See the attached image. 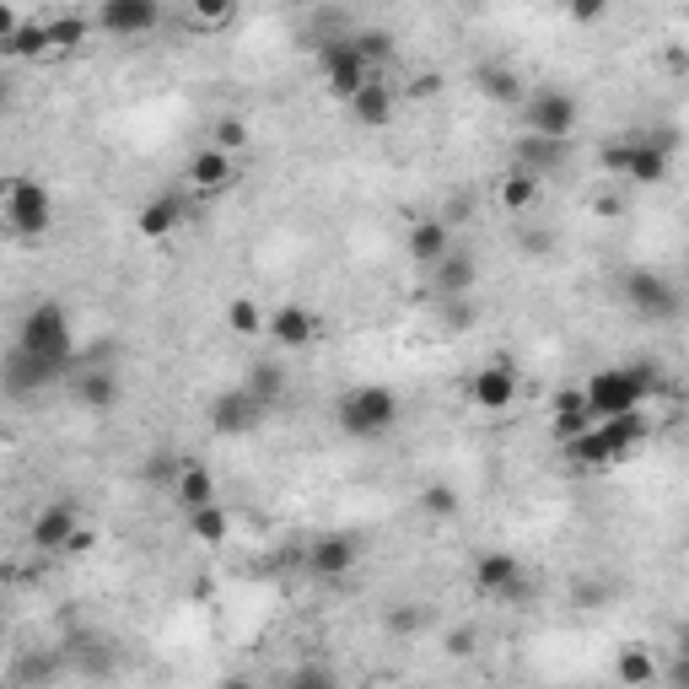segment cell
I'll list each match as a JSON object with an SVG mask.
<instances>
[{
  "label": "cell",
  "mask_w": 689,
  "mask_h": 689,
  "mask_svg": "<svg viewBox=\"0 0 689 689\" xmlns=\"http://www.w3.org/2000/svg\"><path fill=\"white\" fill-rule=\"evenodd\" d=\"M280 689H340V679L324 668V663H302V668H291L286 674V685Z\"/></svg>",
  "instance_id": "cell-36"
},
{
  "label": "cell",
  "mask_w": 689,
  "mask_h": 689,
  "mask_svg": "<svg viewBox=\"0 0 689 689\" xmlns=\"http://www.w3.org/2000/svg\"><path fill=\"white\" fill-rule=\"evenodd\" d=\"M71 394H76V404H82V410H113V404H119V383H113V372H108V366H82Z\"/></svg>",
  "instance_id": "cell-19"
},
{
  "label": "cell",
  "mask_w": 689,
  "mask_h": 689,
  "mask_svg": "<svg viewBox=\"0 0 689 689\" xmlns=\"http://www.w3.org/2000/svg\"><path fill=\"white\" fill-rule=\"evenodd\" d=\"M227 329L243 335V340H258V335L269 329V313L258 307L254 297H232V302H227Z\"/></svg>",
  "instance_id": "cell-28"
},
{
  "label": "cell",
  "mask_w": 689,
  "mask_h": 689,
  "mask_svg": "<svg viewBox=\"0 0 689 689\" xmlns=\"http://www.w3.org/2000/svg\"><path fill=\"white\" fill-rule=\"evenodd\" d=\"M474 280H480V269H474V258H469V254H447L436 269H431V286H436V297H442V302L474 297Z\"/></svg>",
  "instance_id": "cell-18"
},
{
  "label": "cell",
  "mask_w": 689,
  "mask_h": 689,
  "mask_svg": "<svg viewBox=\"0 0 689 689\" xmlns=\"http://www.w3.org/2000/svg\"><path fill=\"white\" fill-rule=\"evenodd\" d=\"M474 588L491 593V599H528V577H522V560L507 549H491L474 560Z\"/></svg>",
  "instance_id": "cell-10"
},
{
  "label": "cell",
  "mask_w": 689,
  "mask_h": 689,
  "mask_svg": "<svg viewBox=\"0 0 689 689\" xmlns=\"http://www.w3.org/2000/svg\"><path fill=\"white\" fill-rule=\"evenodd\" d=\"M421 619H426V614H421L415 603H394V608L383 614V625H388V636H415V630H421Z\"/></svg>",
  "instance_id": "cell-39"
},
{
  "label": "cell",
  "mask_w": 689,
  "mask_h": 689,
  "mask_svg": "<svg viewBox=\"0 0 689 689\" xmlns=\"http://www.w3.org/2000/svg\"><path fill=\"white\" fill-rule=\"evenodd\" d=\"M421 507H426V517L447 522V517H458V491L452 485H426L421 491Z\"/></svg>",
  "instance_id": "cell-37"
},
{
  "label": "cell",
  "mask_w": 689,
  "mask_h": 689,
  "mask_svg": "<svg viewBox=\"0 0 689 689\" xmlns=\"http://www.w3.org/2000/svg\"><path fill=\"white\" fill-rule=\"evenodd\" d=\"M436 92H442V71H421L410 82V97H436Z\"/></svg>",
  "instance_id": "cell-44"
},
{
  "label": "cell",
  "mask_w": 689,
  "mask_h": 689,
  "mask_svg": "<svg viewBox=\"0 0 689 689\" xmlns=\"http://www.w3.org/2000/svg\"><path fill=\"white\" fill-rule=\"evenodd\" d=\"M566 162V141H539V135H517V157H512V168L522 172H549V168H560Z\"/></svg>",
  "instance_id": "cell-25"
},
{
  "label": "cell",
  "mask_w": 689,
  "mask_h": 689,
  "mask_svg": "<svg viewBox=\"0 0 689 689\" xmlns=\"http://www.w3.org/2000/svg\"><path fill=\"white\" fill-rule=\"evenodd\" d=\"M355 560H361V539H355V533H324V539H313V549H307V566H313L318 577H350Z\"/></svg>",
  "instance_id": "cell-13"
},
{
  "label": "cell",
  "mask_w": 689,
  "mask_h": 689,
  "mask_svg": "<svg viewBox=\"0 0 689 689\" xmlns=\"http://www.w3.org/2000/svg\"><path fill=\"white\" fill-rule=\"evenodd\" d=\"M394 421H399V399H394V388L366 383V388H350V394L340 399V431L344 436H355V442L388 436Z\"/></svg>",
  "instance_id": "cell-3"
},
{
  "label": "cell",
  "mask_w": 689,
  "mask_h": 689,
  "mask_svg": "<svg viewBox=\"0 0 689 689\" xmlns=\"http://www.w3.org/2000/svg\"><path fill=\"white\" fill-rule=\"evenodd\" d=\"M172 496H178V507L183 512H200V507H216V474L200 463V458H183V469H178V485H172Z\"/></svg>",
  "instance_id": "cell-17"
},
{
  "label": "cell",
  "mask_w": 689,
  "mask_h": 689,
  "mask_svg": "<svg viewBox=\"0 0 689 689\" xmlns=\"http://www.w3.org/2000/svg\"><path fill=\"white\" fill-rule=\"evenodd\" d=\"M614 679H619L625 689H652L657 685V663H652V652L636 646V641H625L619 657H614Z\"/></svg>",
  "instance_id": "cell-23"
},
{
  "label": "cell",
  "mask_w": 689,
  "mask_h": 689,
  "mask_svg": "<svg viewBox=\"0 0 689 689\" xmlns=\"http://www.w3.org/2000/svg\"><path fill=\"white\" fill-rule=\"evenodd\" d=\"M625 178H636V183H663V178H668V152L652 146V141H630V168H625Z\"/></svg>",
  "instance_id": "cell-27"
},
{
  "label": "cell",
  "mask_w": 689,
  "mask_h": 689,
  "mask_svg": "<svg viewBox=\"0 0 689 689\" xmlns=\"http://www.w3.org/2000/svg\"><path fill=\"white\" fill-rule=\"evenodd\" d=\"M603 599H608V582H603V577H577V582H571V603H577V608H599Z\"/></svg>",
  "instance_id": "cell-40"
},
{
  "label": "cell",
  "mask_w": 689,
  "mask_h": 689,
  "mask_svg": "<svg viewBox=\"0 0 689 689\" xmlns=\"http://www.w3.org/2000/svg\"><path fill=\"white\" fill-rule=\"evenodd\" d=\"M474 86L491 97V102H528V86H522V76H517L512 65H474Z\"/></svg>",
  "instance_id": "cell-24"
},
{
  "label": "cell",
  "mask_w": 689,
  "mask_h": 689,
  "mask_svg": "<svg viewBox=\"0 0 689 689\" xmlns=\"http://www.w3.org/2000/svg\"><path fill=\"white\" fill-rule=\"evenodd\" d=\"M533 200H539V178H533V172L512 168L507 178H501V205H507L512 216H522V210H528Z\"/></svg>",
  "instance_id": "cell-29"
},
{
  "label": "cell",
  "mask_w": 689,
  "mask_h": 689,
  "mask_svg": "<svg viewBox=\"0 0 689 689\" xmlns=\"http://www.w3.org/2000/svg\"><path fill=\"white\" fill-rule=\"evenodd\" d=\"M183 221V200L178 194H157V200H146L141 205V216H135V227H141V238H172V227Z\"/></svg>",
  "instance_id": "cell-21"
},
{
  "label": "cell",
  "mask_w": 689,
  "mask_h": 689,
  "mask_svg": "<svg viewBox=\"0 0 689 689\" xmlns=\"http://www.w3.org/2000/svg\"><path fill=\"white\" fill-rule=\"evenodd\" d=\"M189 528H194V539H200V544H221L232 522H227L221 501H216V507H200V512H189Z\"/></svg>",
  "instance_id": "cell-33"
},
{
  "label": "cell",
  "mask_w": 689,
  "mask_h": 689,
  "mask_svg": "<svg viewBox=\"0 0 689 689\" xmlns=\"http://www.w3.org/2000/svg\"><path fill=\"white\" fill-rule=\"evenodd\" d=\"M55 221V200L38 178H11L5 183V227L16 238H44Z\"/></svg>",
  "instance_id": "cell-5"
},
{
  "label": "cell",
  "mask_w": 689,
  "mask_h": 689,
  "mask_svg": "<svg viewBox=\"0 0 689 689\" xmlns=\"http://www.w3.org/2000/svg\"><path fill=\"white\" fill-rule=\"evenodd\" d=\"M16 350L38 355V361H55V366H71L76 361V335H71V318L55 297L33 302L16 324Z\"/></svg>",
  "instance_id": "cell-2"
},
{
  "label": "cell",
  "mask_w": 689,
  "mask_h": 689,
  "mask_svg": "<svg viewBox=\"0 0 689 689\" xmlns=\"http://www.w3.org/2000/svg\"><path fill=\"white\" fill-rule=\"evenodd\" d=\"M619 291H625V302H630V313H636V318H652V324L679 318V291H674L657 269H630Z\"/></svg>",
  "instance_id": "cell-6"
},
{
  "label": "cell",
  "mask_w": 689,
  "mask_h": 689,
  "mask_svg": "<svg viewBox=\"0 0 689 689\" xmlns=\"http://www.w3.org/2000/svg\"><path fill=\"white\" fill-rule=\"evenodd\" d=\"M82 38H86L82 16H49V22H44V44H49V55H55V49H71V44H82Z\"/></svg>",
  "instance_id": "cell-34"
},
{
  "label": "cell",
  "mask_w": 689,
  "mask_h": 689,
  "mask_svg": "<svg viewBox=\"0 0 689 689\" xmlns=\"http://www.w3.org/2000/svg\"><path fill=\"white\" fill-rule=\"evenodd\" d=\"M97 27L113 38H141L152 27H162V5L157 0H102L97 5Z\"/></svg>",
  "instance_id": "cell-9"
},
{
  "label": "cell",
  "mask_w": 689,
  "mask_h": 689,
  "mask_svg": "<svg viewBox=\"0 0 689 689\" xmlns=\"http://www.w3.org/2000/svg\"><path fill=\"white\" fill-rule=\"evenodd\" d=\"M469 404H480V410H507L517 399V372L507 366V361H491V366H480V372H469Z\"/></svg>",
  "instance_id": "cell-11"
},
{
  "label": "cell",
  "mask_w": 689,
  "mask_h": 689,
  "mask_svg": "<svg viewBox=\"0 0 689 689\" xmlns=\"http://www.w3.org/2000/svg\"><path fill=\"white\" fill-rule=\"evenodd\" d=\"M571 16H577V22H603L608 5H603V0H582V5H571Z\"/></svg>",
  "instance_id": "cell-46"
},
{
  "label": "cell",
  "mask_w": 689,
  "mask_h": 689,
  "mask_svg": "<svg viewBox=\"0 0 689 689\" xmlns=\"http://www.w3.org/2000/svg\"><path fill=\"white\" fill-rule=\"evenodd\" d=\"M566 458H571V469H608V463H619L625 452L608 442V431L593 426V431H582V436L566 447Z\"/></svg>",
  "instance_id": "cell-20"
},
{
  "label": "cell",
  "mask_w": 689,
  "mask_h": 689,
  "mask_svg": "<svg viewBox=\"0 0 689 689\" xmlns=\"http://www.w3.org/2000/svg\"><path fill=\"white\" fill-rule=\"evenodd\" d=\"M243 388L254 394L258 404H269V399H280V388H286V372H280L275 361H254V366H249V377H243Z\"/></svg>",
  "instance_id": "cell-30"
},
{
  "label": "cell",
  "mask_w": 689,
  "mask_h": 689,
  "mask_svg": "<svg viewBox=\"0 0 689 689\" xmlns=\"http://www.w3.org/2000/svg\"><path fill=\"white\" fill-rule=\"evenodd\" d=\"M65 366H55V361H38V355H27V350H16L11 344V355H5V388H11V399H27L33 388H44V383H55Z\"/></svg>",
  "instance_id": "cell-14"
},
{
  "label": "cell",
  "mask_w": 689,
  "mask_h": 689,
  "mask_svg": "<svg viewBox=\"0 0 689 689\" xmlns=\"http://www.w3.org/2000/svg\"><path fill=\"white\" fill-rule=\"evenodd\" d=\"M668 685H674V689H689V657H679V663H674V674H668Z\"/></svg>",
  "instance_id": "cell-47"
},
{
  "label": "cell",
  "mask_w": 689,
  "mask_h": 689,
  "mask_svg": "<svg viewBox=\"0 0 689 689\" xmlns=\"http://www.w3.org/2000/svg\"><path fill=\"white\" fill-rule=\"evenodd\" d=\"M603 431H608V442H614L619 452H630L636 442H646V431H652V421H646L641 410H630V415H619V421H603Z\"/></svg>",
  "instance_id": "cell-31"
},
{
  "label": "cell",
  "mask_w": 689,
  "mask_h": 689,
  "mask_svg": "<svg viewBox=\"0 0 689 689\" xmlns=\"http://www.w3.org/2000/svg\"><path fill=\"white\" fill-rule=\"evenodd\" d=\"M474 318H480V307H474L469 297H458V302H442V324H447V329H474Z\"/></svg>",
  "instance_id": "cell-41"
},
{
  "label": "cell",
  "mask_w": 689,
  "mask_h": 689,
  "mask_svg": "<svg viewBox=\"0 0 689 689\" xmlns=\"http://www.w3.org/2000/svg\"><path fill=\"white\" fill-rule=\"evenodd\" d=\"M324 76H329V92L350 102L361 86L372 82V65L361 60V49H355V38H329L324 44Z\"/></svg>",
  "instance_id": "cell-7"
},
{
  "label": "cell",
  "mask_w": 689,
  "mask_h": 689,
  "mask_svg": "<svg viewBox=\"0 0 689 689\" xmlns=\"http://www.w3.org/2000/svg\"><path fill=\"white\" fill-rule=\"evenodd\" d=\"M210 431L216 436H249V431L264 421V404H258L249 388H221L216 399H210Z\"/></svg>",
  "instance_id": "cell-8"
},
{
  "label": "cell",
  "mask_w": 689,
  "mask_h": 689,
  "mask_svg": "<svg viewBox=\"0 0 689 689\" xmlns=\"http://www.w3.org/2000/svg\"><path fill=\"white\" fill-rule=\"evenodd\" d=\"M264 335L280 344V350H307V344L318 340V318H313L302 302H280V307L269 313V329H264Z\"/></svg>",
  "instance_id": "cell-12"
},
{
  "label": "cell",
  "mask_w": 689,
  "mask_h": 689,
  "mask_svg": "<svg viewBox=\"0 0 689 689\" xmlns=\"http://www.w3.org/2000/svg\"><path fill=\"white\" fill-rule=\"evenodd\" d=\"M210 146H216V152H227V157H232V152H243V146H249V124H243L238 113H221V119L210 124Z\"/></svg>",
  "instance_id": "cell-32"
},
{
  "label": "cell",
  "mask_w": 689,
  "mask_h": 689,
  "mask_svg": "<svg viewBox=\"0 0 689 689\" xmlns=\"http://www.w3.org/2000/svg\"><path fill=\"white\" fill-rule=\"evenodd\" d=\"M76 528H82V517H76L71 501H49L44 512L33 517V544L38 549H65L76 539Z\"/></svg>",
  "instance_id": "cell-15"
},
{
  "label": "cell",
  "mask_w": 689,
  "mask_h": 689,
  "mask_svg": "<svg viewBox=\"0 0 689 689\" xmlns=\"http://www.w3.org/2000/svg\"><path fill=\"white\" fill-rule=\"evenodd\" d=\"M577 97L566 92V86H539V92H528V102H522V135H539V141H566L571 130H577Z\"/></svg>",
  "instance_id": "cell-4"
},
{
  "label": "cell",
  "mask_w": 689,
  "mask_h": 689,
  "mask_svg": "<svg viewBox=\"0 0 689 689\" xmlns=\"http://www.w3.org/2000/svg\"><path fill=\"white\" fill-rule=\"evenodd\" d=\"M350 113H355V124H366V130H383L388 119H394V92L388 82H366L355 97H350Z\"/></svg>",
  "instance_id": "cell-22"
},
{
  "label": "cell",
  "mask_w": 689,
  "mask_h": 689,
  "mask_svg": "<svg viewBox=\"0 0 689 689\" xmlns=\"http://www.w3.org/2000/svg\"><path fill=\"white\" fill-rule=\"evenodd\" d=\"M232 16H238V5H232V0H205V5H194V11H189V22H194L200 33H216V27H227Z\"/></svg>",
  "instance_id": "cell-35"
},
{
  "label": "cell",
  "mask_w": 689,
  "mask_h": 689,
  "mask_svg": "<svg viewBox=\"0 0 689 689\" xmlns=\"http://www.w3.org/2000/svg\"><path fill=\"white\" fill-rule=\"evenodd\" d=\"M582 394H588L593 421L603 426V421H619V415L641 410L646 394H674V388H668L663 372L646 361V366H603V372H593V377L582 383Z\"/></svg>",
  "instance_id": "cell-1"
},
{
  "label": "cell",
  "mask_w": 689,
  "mask_h": 689,
  "mask_svg": "<svg viewBox=\"0 0 689 689\" xmlns=\"http://www.w3.org/2000/svg\"><path fill=\"white\" fill-rule=\"evenodd\" d=\"M442 646H447V657H469V652L480 646V630H474V625H452Z\"/></svg>",
  "instance_id": "cell-42"
},
{
  "label": "cell",
  "mask_w": 689,
  "mask_h": 689,
  "mask_svg": "<svg viewBox=\"0 0 689 689\" xmlns=\"http://www.w3.org/2000/svg\"><path fill=\"white\" fill-rule=\"evenodd\" d=\"M619 210H625L619 194H599V216H619Z\"/></svg>",
  "instance_id": "cell-48"
},
{
  "label": "cell",
  "mask_w": 689,
  "mask_h": 689,
  "mask_svg": "<svg viewBox=\"0 0 689 689\" xmlns=\"http://www.w3.org/2000/svg\"><path fill=\"white\" fill-rule=\"evenodd\" d=\"M232 178H238L232 157H227V152H216V146H205V152H194V157H189V183H194V189H227Z\"/></svg>",
  "instance_id": "cell-26"
},
{
  "label": "cell",
  "mask_w": 689,
  "mask_h": 689,
  "mask_svg": "<svg viewBox=\"0 0 689 689\" xmlns=\"http://www.w3.org/2000/svg\"><path fill=\"white\" fill-rule=\"evenodd\" d=\"M517 243H522V249H528V254H533V258H544V254H549V249H555V243H549V232H522Z\"/></svg>",
  "instance_id": "cell-45"
},
{
  "label": "cell",
  "mask_w": 689,
  "mask_h": 689,
  "mask_svg": "<svg viewBox=\"0 0 689 689\" xmlns=\"http://www.w3.org/2000/svg\"><path fill=\"white\" fill-rule=\"evenodd\" d=\"M355 49H361V60H366V65L394 60V38H388V33H377V27H372V33H355Z\"/></svg>",
  "instance_id": "cell-38"
},
{
  "label": "cell",
  "mask_w": 689,
  "mask_h": 689,
  "mask_svg": "<svg viewBox=\"0 0 689 689\" xmlns=\"http://www.w3.org/2000/svg\"><path fill=\"white\" fill-rule=\"evenodd\" d=\"M603 172H625L630 168V141H614V146H603Z\"/></svg>",
  "instance_id": "cell-43"
},
{
  "label": "cell",
  "mask_w": 689,
  "mask_h": 689,
  "mask_svg": "<svg viewBox=\"0 0 689 689\" xmlns=\"http://www.w3.org/2000/svg\"><path fill=\"white\" fill-rule=\"evenodd\" d=\"M216 689H254V685H249L243 674H227V679H221V685H216Z\"/></svg>",
  "instance_id": "cell-50"
},
{
  "label": "cell",
  "mask_w": 689,
  "mask_h": 689,
  "mask_svg": "<svg viewBox=\"0 0 689 689\" xmlns=\"http://www.w3.org/2000/svg\"><path fill=\"white\" fill-rule=\"evenodd\" d=\"M447 254H452V227L436 221V216H421V221L410 227V258H415L421 269H436Z\"/></svg>",
  "instance_id": "cell-16"
},
{
  "label": "cell",
  "mask_w": 689,
  "mask_h": 689,
  "mask_svg": "<svg viewBox=\"0 0 689 689\" xmlns=\"http://www.w3.org/2000/svg\"><path fill=\"white\" fill-rule=\"evenodd\" d=\"M82 549H92V528H76V539L65 544V555H82Z\"/></svg>",
  "instance_id": "cell-49"
},
{
  "label": "cell",
  "mask_w": 689,
  "mask_h": 689,
  "mask_svg": "<svg viewBox=\"0 0 689 689\" xmlns=\"http://www.w3.org/2000/svg\"><path fill=\"white\" fill-rule=\"evenodd\" d=\"M679 657H689V619L679 625Z\"/></svg>",
  "instance_id": "cell-51"
}]
</instances>
